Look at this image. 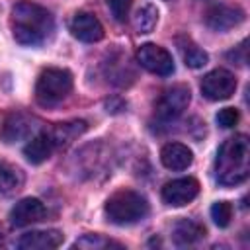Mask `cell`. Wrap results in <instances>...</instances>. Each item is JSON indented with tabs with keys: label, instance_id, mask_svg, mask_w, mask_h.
<instances>
[{
	"label": "cell",
	"instance_id": "1",
	"mask_svg": "<svg viewBox=\"0 0 250 250\" xmlns=\"http://www.w3.org/2000/svg\"><path fill=\"white\" fill-rule=\"evenodd\" d=\"M10 27L20 45L37 47L49 41L55 33V20L47 8L33 2H20L12 8Z\"/></svg>",
	"mask_w": 250,
	"mask_h": 250
},
{
	"label": "cell",
	"instance_id": "2",
	"mask_svg": "<svg viewBox=\"0 0 250 250\" xmlns=\"http://www.w3.org/2000/svg\"><path fill=\"white\" fill-rule=\"evenodd\" d=\"M250 172V145L246 135H234L227 139L215 160V178L221 186H238Z\"/></svg>",
	"mask_w": 250,
	"mask_h": 250
},
{
	"label": "cell",
	"instance_id": "3",
	"mask_svg": "<svg viewBox=\"0 0 250 250\" xmlns=\"http://www.w3.org/2000/svg\"><path fill=\"white\" fill-rule=\"evenodd\" d=\"M150 207L145 195L133 189H119L104 205V213L113 225H135L148 215Z\"/></svg>",
	"mask_w": 250,
	"mask_h": 250
},
{
	"label": "cell",
	"instance_id": "4",
	"mask_svg": "<svg viewBox=\"0 0 250 250\" xmlns=\"http://www.w3.org/2000/svg\"><path fill=\"white\" fill-rule=\"evenodd\" d=\"M72 90V74L66 68H45L35 84V100L43 107L59 105Z\"/></svg>",
	"mask_w": 250,
	"mask_h": 250
},
{
	"label": "cell",
	"instance_id": "5",
	"mask_svg": "<svg viewBox=\"0 0 250 250\" xmlns=\"http://www.w3.org/2000/svg\"><path fill=\"white\" fill-rule=\"evenodd\" d=\"M191 100V92L186 84H176L168 90L162 92L160 100L156 102V117L158 121H174L178 119L189 105Z\"/></svg>",
	"mask_w": 250,
	"mask_h": 250
},
{
	"label": "cell",
	"instance_id": "6",
	"mask_svg": "<svg viewBox=\"0 0 250 250\" xmlns=\"http://www.w3.org/2000/svg\"><path fill=\"white\" fill-rule=\"evenodd\" d=\"M236 90V78L225 68H215L207 72L201 80V94L211 102L229 100Z\"/></svg>",
	"mask_w": 250,
	"mask_h": 250
},
{
	"label": "cell",
	"instance_id": "7",
	"mask_svg": "<svg viewBox=\"0 0 250 250\" xmlns=\"http://www.w3.org/2000/svg\"><path fill=\"white\" fill-rule=\"evenodd\" d=\"M137 61H139V64L143 68H146L148 72L158 74V76H170L174 72L172 55L164 47L154 45V43L141 45L139 51H137Z\"/></svg>",
	"mask_w": 250,
	"mask_h": 250
},
{
	"label": "cell",
	"instance_id": "8",
	"mask_svg": "<svg viewBox=\"0 0 250 250\" xmlns=\"http://www.w3.org/2000/svg\"><path fill=\"white\" fill-rule=\"evenodd\" d=\"M199 193V182L195 178H178L162 188V201L170 207H182L193 201Z\"/></svg>",
	"mask_w": 250,
	"mask_h": 250
},
{
	"label": "cell",
	"instance_id": "9",
	"mask_svg": "<svg viewBox=\"0 0 250 250\" xmlns=\"http://www.w3.org/2000/svg\"><path fill=\"white\" fill-rule=\"evenodd\" d=\"M246 14L240 6L215 4L205 12V23L215 31H229L244 21Z\"/></svg>",
	"mask_w": 250,
	"mask_h": 250
},
{
	"label": "cell",
	"instance_id": "10",
	"mask_svg": "<svg viewBox=\"0 0 250 250\" xmlns=\"http://www.w3.org/2000/svg\"><path fill=\"white\" fill-rule=\"evenodd\" d=\"M47 215L45 205L35 199V197H25L21 201H18L12 211H10V225L14 229H21V227H29L33 223L43 221Z\"/></svg>",
	"mask_w": 250,
	"mask_h": 250
},
{
	"label": "cell",
	"instance_id": "11",
	"mask_svg": "<svg viewBox=\"0 0 250 250\" xmlns=\"http://www.w3.org/2000/svg\"><path fill=\"white\" fill-rule=\"evenodd\" d=\"M68 27H70V33L84 43H96L104 37V25L90 12H76Z\"/></svg>",
	"mask_w": 250,
	"mask_h": 250
},
{
	"label": "cell",
	"instance_id": "12",
	"mask_svg": "<svg viewBox=\"0 0 250 250\" xmlns=\"http://www.w3.org/2000/svg\"><path fill=\"white\" fill-rule=\"evenodd\" d=\"M64 240V234L61 230L49 229V230H31L25 232L18 240V248L21 250H53L59 248Z\"/></svg>",
	"mask_w": 250,
	"mask_h": 250
},
{
	"label": "cell",
	"instance_id": "13",
	"mask_svg": "<svg viewBox=\"0 0 250 250\" xmlns=\"http://www.w3.org/2000/svg\"><path fill=\"white\" fill-rule=\"evenodd\" d=\"M55 148H57V145H55L53 135L47 133V131H43V133L33 135L27 141V145L23 146V156L31 164H41V162H45L53 154Z\"/></svg>",
	"mask_w": 250,
	"mask_h": 250
},
{
	"label": "cell",
	"instance_id": "14",
	"mask_svg": "<svg viewBox=\"0 0 250 250\" xmlns=\"http://www.w3.org/2000/svg\"><path fill=\"white\" fill-rule=\"evenodd\" d=\"M160 162L168 170H176V172L186 170L193 162V152L189 146H186L182 143H168L160 150Z\"/></svg>",
	"mask_w": 250,
	"mask_h": 250
},
{
	"label": "cell",
	"instance_id": "15",
	"mask_svg": "<svg viewBox=\"0 0 250 250\" xmlns=\"http://www.w3.org/2000/svg\"><path fill=\"white\" fill-rule=\"evenodd\" d=\"M33 119L23 115V113H12L6 117L4 125H2V131H0V137L4 143H16V141H21L25 137H29V133L33 131Z\"/></svg>",
	"mask_w": 250,
	"mask_h": 250
},
{
	"label": "cell",
	"instance_id": "16",
	"mask_svg": "<svg viewBox=\"0 0 250 250\" xmlns=\"http://www.w3.org/2000/svg\"><path fill=\"white\" fill-rule=\"evenodd\" d=\"M205 236V227L193 219H182L172 229V238L178 246H189Z\"/></svg>",
	"mask_w": 250,
	"mask_h": 250
},
{
	"label": "cell",
	"instance_id": "17",
	"mask_svg": "<svg viewBox=\"0 0 250 250\" xmlns=\"http://www.w3.org/2000/svg\"><path fill=\"white\" fill-rule=\"evenodd\" d=\"M23 182H25V178L20 168L0 162V195L2 197L14 195L16 191H20L23 188Z\"/></svg>",
	"mask_w": 250,
	"mask_h": 250
},
{
	"label": "cell",
	"instance_id": "18",
	"mask_svg": "<svg viewBox=\"0 0 250 250\" xmlns=\"http://www.w3.org/2000/svg\"><path fill=\"white\" fill-rule=\"evenodd\" d=\"M178 49L182 53V59H184L186 66H189V68H201L209 61L207 53L197 43H193L189 37H180L178 39Z\"/></svg>",
	"mask_w": 250,
	"mask_h": 250
},
{
	"label": "cell",
	"instance_id": "19",
	"mask_svg": "<svg viewBox=\"0 0 250 250\" xmlns=\"http://www.w3.org/2000/svg\"><path fill=\"white\" fill-rule=\"evenodd\" d=\"M84 131H86V121H70V123H59L51 131V135L57 146H66L70 141H74Z\"/></svg>",
	"mask_w": 250,
	"mask_h": 250
},
{
	"label": "cell",
	"instance_id": "20",
	"mask_svg": "<svg viewBox=\"0 0 250 250\" xmlns=\"http://www.w3.org/2000/svg\"><path fill=\"white\" fill-rule=\"evenodd\" d=\"M158 23V10L152 4H145L135 12L133 25L139 33H150Z\"/></svg>",
	"mask_w": 250,
	"mask_h": 250
},
{
	"label": "cell",
	"instance_id": "21",
	"mask_svg": "<svg viewBox=\"0 0 250 250\" xmlns=\"http://www.w3.org/2000/svg\"><path fill=\"white\" fill-rule=\"evenodd\" d=\"M121 248L119 242H113L109 238H104L102 234H84L74 242V248H88V250H102V248Z\"/></svg>",
	"mask_w": 250,
	"mask_h": 250
},
{
	"label": "cell",
	"instance_id": "22",
	"mask_svg": "<svg viewBox=\"0 0 250 250\" xmlns=\"http://www.w3.org/2000/svg\"><path fill=\"white\" fill-rule=\"evenodd\" d=\"M211 219L217 227H229L230 219H232V205L229 201H217L211 207Z\"/></svg>",
	"mask_w": 250,
	"mask_h": 250
},
{
	"label": "cell",
	"instance_id": "23",
	"mask_svg": "<svg viewBox=\"0 0 250 250\" xmlns=\"http://www.w3.org/2000/svg\"><path fill=\"white\" fill-rule=\"evenodd\" d=\"M107 2V8L113 16V20L117 21H125L127 16H129V10L133 6V0H105Z\"/></svg>",
	"mask_w": 250,
	"mask_h": 250
},
{
	"label": "cell",
	"instance_id": "24",
	"mask_svg": "<svg viewBox=\"0 0 250 250\" xmlns=\"http://www.w3.org/2000/svg\"><path fill=\"white\" fill-rule=\"evenodd\" d=\"M215 119L223 129H230V127H234L238 123L240 115H238V109H234V107H223V109H219Z\"/></svg>",
	"mask_w": 250,
	"mask_h": 250
},
{
	"label": "cell",
	"instance_id": "25",
	"mask_svg": "<svg viewBox=\"0 0 250 250\" xmlns=\"http://www.w3.org/2000/svg\"><path fill=\"white\" fill-rule=\"evenodd\" d=\"M232 62H238V64H244L246 62V41H242L238 47H234L229 55H227Z\"/></svg>",
	"mask_w": 250,
	"mask_h": 250
},
{
	"label": "cell",
	"instance_id": "26",
	"mask_svg": "<svg viewBox=\"0 0 250 250\" xmlns=\"http://www.w3.org/2000/svg\"><path fill=\"white\" fill-rule=\"evenodd\" d=\"M0 246H2V232H0Z\"/></svg>",
	"mask_w": 250,
	"mask_h": 250
}]
</instances>
